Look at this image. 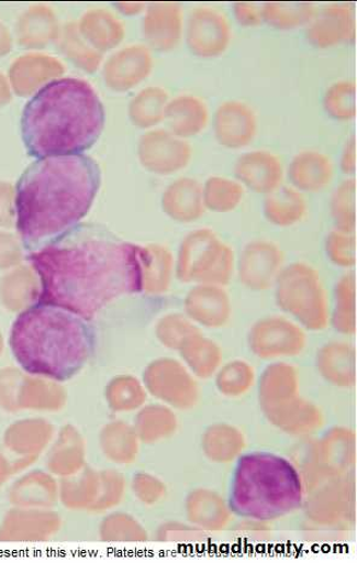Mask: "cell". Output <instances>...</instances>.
I'll use <instances>...</instances> for the list:
<instances>
[{"label": "cell", "instance_id": "1", "mask_svg": "<svg viewBox=\"0 0 357 563\" xmlns=\"http://www.w3.org/2000/svg\"><path fill=\"white\" fill-rule=\"evenodd\" d=\"M41 279L40 303L90 320L114 299L142 292V246L80 223L30 253Z\"/></svg>", "mask_w": 357, "mask_h": 563}, {"label": "cell", "instance_id": "2", "mask_svg": "<svg viewBox=\"0 0 357 563\" xmlns=\"http://www.w3.org/2000/svg\"><path fill=\"white\" fill-rule=\"evenodd\" d=\"M100 186V167L88 156L36 159L16 186L18 230L29 254L77 228Z\"/></svg>", "mask_w": 357, "mask_h": 563}, {"label": "cell", "instance_id": "3", "mask_svg": "<svg viewBox=\"0 0 357 563\" xmlns=\"http://www.w3.org/2000/svg\"><path fill=\"white\" fill-rule=\"evenodd\" d=\"M104 107L93 87L80 79L48 82L24 107L21 133L30 156L83 155L103 132Z\"/></svg>", "mask_w": 357, "mask_h": 563}, {"label": "cell", "instance_id": "4", "mask_svg": "<svg viewBox=\"0 0 357 563\" xmlns=\"http://www.w3.org/2000/svg\"><path fill=\"white\" fill-rule=\"evenodd\" d=\"M86 321L67 309L36 302L12 324V355L30 374L66 382L93 352L94 338Z\"/></svg>", "mask_w": 357, "mask_h": 563}, {"label": "cell", "instance_id": "5", "mask_svg": "<svg viewBox=\"0 0 357 563\" xmlns=\"http://www.w3.org/2000/svg\"><path fill=\"white\" fill-rule=\"evenodd\" d=\"M301 495L299 474L287 460L255 453L238 462L231 508L242 517L274 519L297 509Z\"/></svg>", "mask_w": 357, "mask_h": 563}, {"label": "cell", "instance_id": "6", "mask_svg": "<svg viewBox=\"0 0 357 563\" xmlns=\"http://www.w3.org/2000/svg\"><path fill=\"white\" fill-rule=\"evenodd\" d=\"M235 273V253L214 231L196 230L183 238L176 260L181 283L225 286Z\"/></svg>", "mask_w": 357, "mask_h": 563}, {"label": "cell", "instance_id": "7", "mask_svg": "<svg viewBox=\"0 0 357 563\" xmlns=\"http://www.w3.org/2000/svg\"><path fill=\"white\" fill-rule=\"evenodd\" d=\"M277 299L306 328L323 329L327 322V300L319 272L305 262H293L282 268L276 283Z\"/></svg>", "mask_w": 357, "mask_h": 563}, {"label": "cell", "instance_id": "8", "mask_svg": "<svg viewBox=\"0 0 357 563\" xmlns=\"http://www.w3.org/2000/svg\"><path fill=\"white\" fill-rule=\"evenodd\" d=\"M232 31L223 12L208 7L190 12L185 40L190 52L202 58H214L226 53Z\"/></svg>", "mask_w": 357, "mask_h": 563}, {"label": "cell", "instance_id": "9", "mask_svg": "<svg viewBox=\"0 0 357 563\" xmlns=\"http://www.w3.org/2000/svg\"><path fill=\"white\" fill-rule=\"evenodd\" d=\"M286 256L274 242L253 241L246 244L236 261L241 284L255 291H265L276 285Z\"/></svg>", "mask_w": 357, "mask_h": 563}, {"label": "cell", "instance_id": "10", "mask_svg": "<svg viewBox=\"0 0 357 563\" xmlns=\"http://www.w3.org/2000/svg\"><path fill=\"white\" fill-rule=\"evenodd\" d=\"M140 158L146 170L166 177L190 165L192 147L168 130H154L142 136Z\"/></svg>", "mask_w": 357, "mask_h": 563}, {"label": "cell", "instance_id": "11", "mask_svg": "<svg viewBox=\"0 0 357 563\" xmlns=\"http://www.w3.org/2000/svg\"><path fill=\"white\" fill-rule=\"evenodd\" d=\"M257 134V118L241 100H227L214 115V135L221 146L239 150L250 145Z\"/></svg>", "mask_w": 357, "mask_h": 563}, {"label": "cell", "instance_id": "12", "mask_svg": "<svg viewBox=\"0 0 357 563\" xmlns=\"http://www.w3.org/2000/svg\"><path fill=\"white\" fill-rule=\"evenodd\" d=\"M285 166L280 158L265 150L242 155L235 165L236 180L257 195L267 196L285 181Z\"/></svg>", "mask_w": 357, "mask_h": 563}, {"label": "cell", "instance_id": "13", "mask_svg": "<svg viewBox=\"0 0 357 563\" xmlns=\"http://www.w3.org/2000/svg\"><path fill=\"white\" fill-rule=\"evenodd\" d=\"M306 40L319 48H327L353 42L355 16L352 5L331 4L316 12L306 26Z\"/></svg>", "mask_w": 357, "mask_h": 563}, {"label": "cell", "instance_id": "14", "mask_svg": "<svg viewBox=\"0 0 357 563\" xmlns=\"http://www.w3.org/2000/svg\"><path fill=\"white\" fill-rule=\"evenodd\" d=\"M145 41L157 53H170L183 34V12L179 4L156 3L146 10L143 23Z\"/></svg>", "mask_w": 357, "mask_h": 563}, {"label": "cell", "instance_id": "15", "mask_svg": "<svg viewBox=\"0 0 357 563\" xmlns=\"http://www.w3.org/2000/svg\"><path fill=\"white\" fill-rule=\"evenodd\" d=\"M152 391L171 405L188 407L194 402L196 385L177 362L161 360L147 374Z\"/></svg>", "mask_w": 357, "mask_h": 563}, {"label": "cell", "instance_id": "16", "mask_svg": "<svg viewBox=\"0 0 357 563\" xmlns=\"http://www.w3.org/2000/svg\"><path fill=\"white\" fill-rule=\"evenodd\" d=\"M165 214L179 223H192L205 214L203 185L193 178L181 177L167 186L161 197Z\"/></svg>", "mask_w": 357, "mask_h": 563}, {"label": "cell", "instance_id": "17", "mask_svg": "<svg viewBox=\"0 0 357 563\" xmlns=\"http://www.w3.org/2000/svg\"><path fill=\"white\" fill-rule=\"evenodd\" d=\"M303 344L302 332L280 319L263 321L256 324L252 333L253 350L264 357L299 354Z\"/></svg>", "mask_w": 357, "mask_h": 563}, {"label": "cell", "instance_id": "18", "mask_svg": "<svg viewBox=\"0 0 357 563\" xmlns=\"http://www.w3.org/2000/svg\"><path fill=\"white\" fill-rule=\"evenodd\" d=\"M335 177L331 158L313 150H306L294 156L288 168V178L301 194H317L327 189Z\"/></svg>", "mask_w": 357, "mask_h": 563}, {"label": "cell", "instance_id": "19", "mask_svg": "<svg viewBox=\"0 0 357 563\" xmlns=\"http://www.w3.org/2000/svg\"><path fill=\"white\" fill-rule=\"evenodd\" d=\"M165 121L170 133L187 141L205 130L209 122V110L199 97L179 96L169 100Z\"/></svg>", "mask_w": 357, "mask_h": 563}, {"label": "cell", "instance_id": "20", "mask_svg": "<svg viewBox=\"0 0 357 563\" xmlns=\"http://www.w3.org/2000/svg\"><path fill=\"white\" fill-rule=\"evenodd\" d=\"M189 316L207 327H221L230 314V300L223 286L197 284L187 297Z\"/></svg>", "mask_w": 357, "mask_h": 563}, {"label": "cell", "instance_id": "21", "mask_svg": "<svg viewBox=\"0 0 357 563\" xmlns=\"http://www.w3.org/2000/svg\"><path fill=\"white\" fill-rule=\"evenodd\" d=\"M153 57L149 48L132 46L118 55L108 67V81L118 90H127L149 77Z\"/></svg>", "mask_w": 357, "mask_h": 563}, {"label": "cell", "instance_id": "22", "mask_svg": "<svg viewBox=\"0 0 357 563\" xmlns=\"http://www.w3.org/2000/svg\"><path fill=\"white\" fill-rule=\"evenodd\" d=\"M175 274L176 258L167 246L152 244L142 247V292H166Z\"/></svg>", "mask_w": 357, "mask_h": 563}, {"label": "cell", "instance_id": "23", "mask_svg": "<svg viewBox=\"0 0 357 563\" xmlns=\"http://www.w3.org/2000/svg\"><path fill=\"white\" fill-rule=\"evenodd\" d=\"M264 214L277 228H292L306 214L305 198L292 186L281 185L276 191L265 196Z\"/></svg>", "mask_w": 357, "mask_h": 563}, {"label": "cell", "instance_id": "24", "mask_svg": "<svg viewBox=\"0 0 357 563\" xmlns=\"http://www.w3.org/2000/svg\"><path fill=\"white\" fill-rule=\"evenodd\" d=\"M169 95L163 87H147L133 99L130 108L131 120L141 129L156 128L165 121Z\"/></svg>", "mask_w": 357, "mask_h": 563}, {"label": "cell", "instance_id": "25", "mask_svg": "<svg viewBox=\"0 0 357 563\" xmlns=\"http://www.w3.org/2000/svg\"><path fill=\"white\" fill-rule=\"evenodd\" d=\"M244 187L235 179L226 177L209 178L203 185V199L205 209L216 214H227L236 210L243 202Z\"/></svg>", "mask_w": 357, "mask_h": 563}, {"label": "cell", "instance_id": "26", "mask_svg": "<svg viewBox=\"0 0 357 563\" xmlns=\"http://www.w3.org/2000/svg\"><path fill=\"white\" fill-rule=\"evenodd\" d=\"M311 4H266L263 5L264 22L280 31L308 26L316 15Z\"/></svg>", "mask_w": 357, "mask_h": 563}, {"label": "cell", "instance_id": "27", "mask_svg": "<svg viewBox=\"0 0 357 563\" xmlns=\"http://www.w3.org/2000/svg\"><path fill=\"white\" fill-rule=\"evenodd\" d=\"M353 360V352L347 345H328L319 356V367L332 383L348 386L354 382Z\"/></svg>", "mask_w": 357, "mask_h": 563}, {"label": "cell", "instance_id": "28", "mask_svg": "<svg viewBox=\"0 0 357 563\" xmlns=\"http://www.w3.org/2000/svg\"><path fill=\"white\" fill-rule=\"evenodd\" d=\"M356 180L348 178L344 180L332 194L330 199V212L335 222V230L348 233H355L356 211H355Z\"/></svg>", "mask_w": 357, "mask_h": 563}, {"label": "cell", "instance_id": "29", "mask_svg": "<svg viewBox=\"0 0 357 563\" xmlns=\"http://www.w3.org/2000/svg\"><path fill=\"white\" fill-rule=\"evenodd\" d=\"M180 347L182 349L185 360L188 361V364L201 377H208V375L215 371L220 353L212 342L204 341L202 338H197L192 334Z\"/></svg>", "mask_w": 357, "mask_h": 563}, {"label": "cell", "instance_id": "30", "mask_svg": "<svg viewBox=\"0 0 357 563\" xmlns=\"http://www.w3.org/2000/svg\"><path fill=\"white\" fill-rule=\"evenodd\" d=\"M356 86L354 81L342 80L331 85L324 97L327 114L338 121H350L356 115Z\"/></svg>", "mask_w": 357, "mask_h": 563}, {"label": "cell", "instance_id": "31", "mask_svg": "<svg viewBox=\"0 0 357 563\" xmlns=\"http://www.w3.org/2000/svg\"><path fill=\"white\" fill-rule=\"evenodd\" d=\"M337 309L335 323L342 332L354 331L355 274H344L336 285Z\"/></svg>", "mask_w": 357, "mask_h": 563}, {"label": "cell", "instance_id": "32", "mask_svg": "<svg viewBox=\"0 0 357 563\" xmlns=\"http://www.w3.org/2000/svg\"><path fill=\"white\" fill-rule=\"evenodd\" d=\"M326 255L335 266L350 269L356 264V235L355 233L332 231L325 243Z\"/></svg>", "mask_w": 357, "mask_h": 563}, {"label": "cell", "instance_id": "33", "mask_svg": "<svg viewBox=\"0 0 357 563\" xmlns=\"http://www.w3.org/2000/svg\"><path fill=\"white\" fill-rule=\"evenodd\" d=\"M253 382L252 369L236 362L227 366L219 377V387L221 391L227 395H239L244 393L250 386Z\"/></svg>", "mask_w": 357, "mask_h": 563}, {"label": "cell", "instance_id": "34", "mask_svg": "<svg viewBox=\"0 0 357 563\" xmlns=\"http://www.w3.org/2000/svg\"><path fill=\"white\" fill-rule=\"evenodd\" d=\"M192 328L188 321L179 317H169L158 327V336L161 341L171 347H179L192 335Z\"/></svg>", "mask_w": 357, "mask_h": 563}, {"label": "cell", "instance_id": "35", "mask_svg": "<svg viewBox=\"0 0 357 563\" xmlns=\"http://www.w3.org/2000/svg\"><path fill=\"white\" fill-rule=\"evenodd\" d=\"M236 20L244 27H256L264 23L263 7L248 3H239L233 7Z\"/></svg>", "mask_w": 357, "mask_h": 563}, {"label": "cell", "instance_id": "36", "mask_svg": "<svg viewBox=\"0 0 357 563\" xmlns=\"http://www.w3.org/2000/svg\"><path fill=\"white\" fill-rule=\"evenodd\" d=\"M341 170L348 177L354 178L356 170V141L355 136H352L343 148L341 157Z\"/></svg>", "mask_w": 357, "mask_h": 563}]
</instances>
